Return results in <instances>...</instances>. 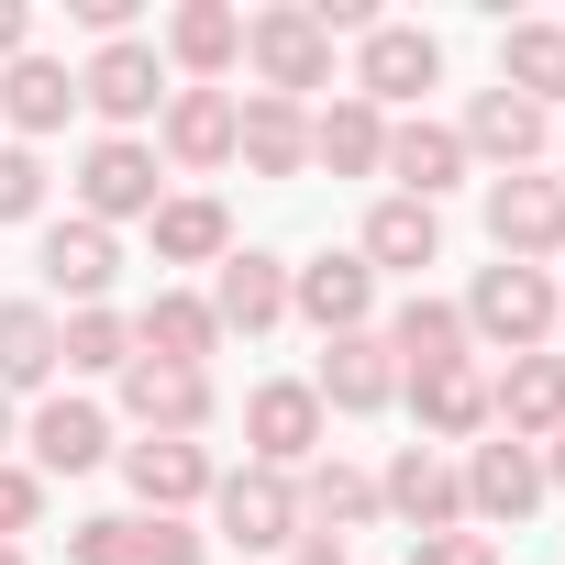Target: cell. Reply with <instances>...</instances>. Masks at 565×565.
<instances>
[{
    "instance_id": "1",
    "label": "cell",
    "mask_w": 565,
    "mask_h": 565,
    "mask_svg": "<svg viewBox=\"0 0 565 565\" xmlns=\"http://www.w3.org/2000/svg\"><path fill=\"white\" fill-rule=\"evenodd\" d=\"M477 322H488V333H543V289H532V277H510V266H499L488 289H477Z\"/></svg>"
},
{
    "instance_id": "2",
    "label": "cell",
    "mask_w": 565,
    "mask_h": 565,
    "mask_svg": "<svg viewBox=\"0 0 565 565\" xmlns=\"http://www.w3.org/2000/svg\"><path fill=\"white\" fill-rule=\"evenodd\" d=\"M145 189H156V167H145L134 145H100V156H89V200H100V211H134Z\"/></svg>"
},
{
    "instance_id": "3",
    "label": "cell",
    "mask_w": 565,
    "mask_h": 565,
    "mask_svg": "<svg viewBox=\"0 0 565 565\" xmlns=\"http://www.w3.org/2000/svg\"><path fill=\"white\" fill-rule=\"evenodd\" d=\"M45 366H56L45 311H0V377H45Z\"/></svg>"
},
{
    "instance_id": "4",
    "label": "cell",
    "mask_w": 565,
    "mask_h": 565,
    "mask_svg": "<svg viewBox=\"0 0 565 565\" xmlns=\"http://www.w3.org/2000/svg\"><path fill=\"white\" fill-rule=\"evenodd\" d=\"M222 521H233V543H289V499H277V488H233Z\"/></svg>"
},
{
    "instance_id": "5",
    "label": "cell",
    "mask_w": 565,
    "mask_h": 565,
    "mask_svg": "<svg viewBox=\"0 0 565 565\" xmlns=\"http://www.w3.org/2000/svg\"><path fill=\"white\" fill-rule=\"evenodd\" d=\"M134 411H145V422H200V377H189V366H167V377L145 366V377H134Z\"/></svg>"
},
{
    "instance_id": "6",
    "label": "cell",
    "mask_w": 565,
    "mask_h": 565,
    "mask_svg": "<svg viewBox=\"0 0 565 565\" xmlns=\"http://www.w3.org/2000/svg\"><path fill=\"white\" fill-rule=\"evenodd\" d=\"M34 444H45V466H89L100 455V411H45Z\"/></svg>"
},
{
    "instance_id": "7",
    "label": "cell",
    "mask_w": 565,
    "mask_h": 565,
    "mask_svg": "<svg viewBox=\"0 0 565 565\" xmlns=\"http://www.w3.org/2000/svg\"><path fill=\"white\" fill-rule=\"evenodd\" d=\"M134 488H145V499H189V488H200V455H189V444H145V455H134Z\"/></svg>"
},
{
    "instance_id": "8",
    "label": "cell",
    "mask_w": 565,
    "mask_h": 565,
    "mask_svg": "<svg viewBox=\"0 0 565 565\" xmlns=\"http://www.w3.org/2000/svg\"><path fill=\"white\" fill-rule=\"evenodd\" d=\"M255 433H266V455H300V444H311V399H300V388H266V399H255Z\"/></svg>"
},
{
    "instance_id": "9",
    "label": "cell",
    "mask_w": 565,
    "mask_h": 565,
    "mask_svg": "<svg viewBox=\"0 0 565 565\" xmlns=\"http://www.w3.org/2000/svg\"><path fill=\"white\" fill-rule=\"evenodd\" d=\"M45 266H56V289H100V277H111V244H100V233H56Z\"/></svg>"
},
{
    "instance_id": "10",
    "label": "cell",
    "mask_w": 565,
    "mask_h": 565,
    "mask_svg": "<svg viewBox=\"0 0 565 565\" xmlns=\"http://www.w3.org/2000/svg\"><path fill=\"white\" fill-rule=\"evenodd\" d=\"M222 311H233V322H266V311H277V277H266V255H244V266L222 277Z\"/></svg>"
},
{
    "instance_id": "11",
    "label": "cell",
    "mask_w": 565,
    "mask_h": 565,
    "mask_svg": "<svg viewBox=\"0 0 565 565\" xmlns=\"http://www.w3.org/2000/svg\"><path fill=\"white\" fill-rule=\"evenodd\" d=\"M554 233V200L543 189H499V244H543Z\"/></svg>"
},
{
    "instance_id": "12",
    "label": "cell",
    "mask_w": 565,
    "mask_h": 565,
    "mask_svg": "<svg viewBox=\"0 0 565 565\" xmlns=\"http://www.w3.org/2000/svg\"><path fill=\"white\" fill-rule=\"evenodd\" d=\"M377 255H388V266L433 255V211H411V200H399V211H377Z\"/></svg>"
},
{
    "instance_id": "13",
    "label": "cell",
    "mask_w": 565,
    "mask_h": 565,
    "mask_svg": "<svg viewBox=\"0 0 565 565\" xmlns=\"http://www.w3.org/2000/svg\"><path fill=\"white\" fill-rule=\"evenodd\" d=\"M311 311H322V322H355V311H366V266H322V277H311Z\"/></svg>"
},
{
    "instance_id": "14",
    "label": "cell",
    "mask_w": 565,
    "mask_h": 565,
    "mask_svg": "<svg viewBox=\"0 0 565 565\" xmlns=\"http://www.w3.org/2000/svg\"><path fill=\"white\" fill-rule=\"evenodd\" d=\"M100 100H111V111H145V100H156V67H145V56H100Z\"/></svg>"
},
{
    "instance_id": "15",
    "label": "cell",
    "mask_w": 565,
    "mask_h": 565,
    "mask_svg": "<svg viewBox=\"0 0 565 565\" xmlns=\"http://www.w3.org/2000/svg\"><path fill=\"white\" fill-rule=\"evenodd\" d=\"M12 111H23V122H56V111H67V78H56V67H23V78H12Z\"/></svg>"
},
{
    "instance_id": "16",
    "label": "cell",
    "mask_w": 565,
    "mask_h": 565,
    "mask_svg": "<svg viewBox=\"0 0 565 565\" xmlns=\"http://www.w3.org/2000/svg\"><path fill=\"white\" fill-rule=\"evenodd\" d=\"M477 499H488V510H521V499H532V466H521V455H488V466H477Z\"/></svg>"
},
{
    "instance_id": "17",
    "label": "cell",
    "mask_w": 565,
    "mask_h": 565,
    "mask_svg": "<svg viewBox=\"0 0 565 565\" xmlns=\"http://www.w3.org/2000/svg\"><path fill=\"white\" fill-rule=\"evenodd\" d=\"M411 78H433V45L388 34V45H377V89H411Z\"/></svg>"
},
{
    "instance_id": "18",
    "label": "cell",
    "mask_w": 565,
    "mask_h": 565,
    "mask_svg": "<svg viewBox=\"0 0 565 565\" xmlns=\"http://www.w3.org/2000/svg\"><path fill=\"white\" fill-rule=\"evenodd\" d=\"M211 244H222V222H211L200 200H189V211H167V255H211Z\"/></svg>"
},
{
    "instance_id": "19",
    "label": "cell",
    "mask_w": 565,
    "mask_h": 565,
    "mask_svg": "<svg viewBox=\"0 0 565 565\" xmlns=\"http://www.w3.org/2000/svg\"><path fill=\"white\" fill-rule=\"evenodd\" d=\"M377 388H388V377H377V355H366V344H344V355H333V399H377Z\"/></svg>"
},
{
    "instance_id": "20",
    "label": "cell",
    "mask_w": 565,
    "mask_h": 565,
    "mask_svg": "<svg viewBox=\"0 0 565 565\" xmlns=\"http://www.w3.org/2000/svg\"><path fill=\"white\" fill-rule=\"evenodd\" d=\"M399 167H411V178H422V189H433V178H444V167H455V145H444V134H411V145H399Z\"/></svg>"
},
{
    "instance_id": "21",
    "label": "cell",
    "mask_w": 565,
    "mask_h": 565,
    "mask_svg": "<svg viewBox=\"0 0 565 565\" xmlns=\"http://www.w3.org/2000/svg\"><path fill=\"white\" fill-rule=\"evenodd\" d=\"M134 565H200L189 532H134Z\"/></svg>"
},
{
    "instance_id": "22",
    "label": "cell",
    "mask_w": 565,
    "mask_h": 565,
    "mask_svg": "<svg viewBox=\"0 0 565 565\" xmlns=\"http://www.w3.org/2000/svg\"><path fill=\"white\" fill-rule=\"evenodd\" d=\"M178 145H189V156H211V145H222V111H211V100H189V111H178Z\"/></svg>"
},
{
    "instance_id": "23",
    "label": "cell",
    "mask_w": 565,
    "mask_h": 565,
    "mask_svg": "<svg viewBox=\"0 0 565 565\" xmlns=\"http://www.w3.org/2000/svg\"><path fill=\"white\" fill-rule=\"evenodd\" d=\"M156 333H167V344H178V366H189V355H200V344H211V322H200V311H156Z\"/></svg>"
},
{
    "instance_id": "24",
    "label": "cell",
    "mask_w": 565,
    "mask_h": 565,
    "mask_svg": "<svg viewBox=\"0 0 565 565\" xmlns=\"http://www.w3.org/2000/svg\"><path fill=\"white\" fill-rule=\"evenodd\" d=\"M12 211H34V167H23V156H0V222H12Z\"/></svg>"
},
{
    "instance_id": "25",
    "label": "cell",
    "mask_w": 565,
    "mask_h": 565,
    "mask_svg": "<svg viewBox=\"0 0 565 565\" xmlns=\"http://www.w3.org/2000/svg\"><path fill=\"white\" fill-rule=\"evenodd\" d=\"M111 344H122L111 322H78V333H67V355H78V366H111Z\"/></svg>"
},
{
    "instance_id": "26",
    "label": "cell",
    "mask_w": 565,
    "mask_h": 565,
    "mask_svg": "<svg viewBox=\"0 0 565 565\" xmlns=\"http://www.w3.org/2000/svg\"><path fill=\"white\" fill-rule=\"evenodd\" d=\"M510 411H532V422H543V411H565V377H521V388H510Z\"/></svg>"
},
{
    "instance_id": "27",
    "label": "cell",
    "mask_w": 565,
    "mask_h": 565,
    "mask_svg": "<svg viewBox=\"0 0 565 565\" xmlns=\"http://www.w3.org/2000/svg\"><path fill=\"white\" fill-rule=\"evenodd\" d=\"M23 521H34V488H23V477H0V532H23Z\"/></svg>"
},
{
    "instance_id": "28",
    "label": "cell",
    "mask_w": 565,
    "mask_h": 565,
    "mask_svg": "<svg viewBox=\"0 0 565 565\" xmlns=\"http://www.w3.org/2000/svg\"><path fill=\"white\" fill-rule=\"evenodd\" d=\"M422 565H488V554H477V543H433Z\"/></svg>"
},
{
    "instance_id": "29",
    "label": "cell",
    "mask_w": 565,
    "mask_h": 565,
    "mask_svg": "<svg viewBox=\"0 0 565 565\" xmlns=\"http://www.w3.org/2000/svg\"><path fill=\"white\" fill-rule=\"evenodd\" d=\"M311 565H344V554H311Z\"/></svg>"
},
{
    "instance_id": "30",
    "label": "cell",
    "mask_w": 565,
    "mask_h": 565,
    "mask_svg": "<svg viewBox=\"0 0 565 565\" xmlns=\"http://www.w3.org/2000/svg\"><path fill=\"white\" fill-rule=\"evenodd\" d=\"M0 565H12V543H0Z\"/></svg>"
}]
</instances>
